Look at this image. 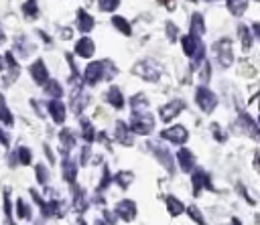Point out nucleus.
Listing matches in <instances>:
<instances>
[{"label":"nucleus","mask_w":260,"mask_h":225,"mask_svg":"<svg viewBox=\"0 0 260 225\" xmlns=\"http://www.w3.org/2000/svg\"><path fill=\"white\" fill-rule=\"evenodd\" d=\"M181 47H183V51H185V55L187 57H191L193 59V69H197V63L203 59V55H205V45L201 43V39H197V36H193V34H185V36H181Z\"/></svg>","instance_id":"f257e3e1"},{"label":"nucleus","mask_w":260,"mask_h":225,"mask_svg":"<svg viewBox=\"0 0 260 225\" xmlns=\"http://www.w3.org/2000/svg\"><path fill=\"white\" fill-rule=\"evenodd\" d=\"M128 128L134 132V134H140V136H146L154 130V118L148 114V111H132V118H130V124Z\"/></svg>","instance_id":"f03ea898"},{"label":"nucleus","mask_w":260,"mask_h":225,"mask_svg":"<svg viewBox=\"0 0 260 225\" xmlns=\"http://www.w3.org/2000/svg\"><path fill=\"white\" fill-rule=\"evenodd\" d=\"M144 148L150 152V154H154V158L173 174L175 172V162H173V156H171V152H169V148L167 146H162L160 142H154V140H148L146 144H144Z\"/></svg>","instance_id":"7ed1b4c3"},{"label":"nucleus","mask_w":260,"mask_h":225,"mask_svg":"<svg viewBox=\"0 0 260 225\" xmlns=\"http://www.w3.org/2000/svg\"><path fill=\"white\" fill-rule=\"evenodd\" d=\"M132 73L138 75V77H142V79H146V81H150V83H156L158 77H160V69H158V65H156L152 59H142V61H138V63L132 67Z\"/></svg>","instance_id":"20e7f679"},{"label":"nucleus","mask_w":260,"mask_h":225,"mask_svg":"<svg viewBox=\"0 0 260 225\" xmlns=\"http://www.w3.org/2000/svg\"><path fill=\"white\" fill-rule=\"evenodd\" d=\"M195 103L199 105L201 111L211 114V111L217 107V95H215L211 89H207L205 85H199V87L195 89Z\"/></svg>","instance_id":"39448f33"},{"label":"nucleus","mask_w":260,"mask_h":225,"mask_svg":"<svg viewBox=\"0 0 260 225\" xmlns=\"http://www.w3.org/2000/svg\"><path fill=\"white\" fill-rule=\"evenodd\" d=\"M213 51H215V57H217V63L221 67H230L234 63V51H232V41L230 39H219L215 45H213Z\"/></svg>","instance_id":"423d86ee"},{"label":"nucleus","mask_w":260,"mask_h":225,"mask_svg":"<svg viewBox=\"0 0 260 225\" xmlns=\"http://www.w3.org/2000/svg\"><path fill=\"white\" fill-rule=\"evenodd\" d=\"M102 79H106V67H104V61H93L85 67L83 71V81L87 85H95L100 83Z\"/></svg>","instance_id":"0eeeda50"},{"label":"nucleus","mask_w":260,"mask_h":225,"mask_svg":"<svg viewBox=\"0 0 260 225\" xmlns=\"http://www.w3.org/2000/svg\"><path fill=\"white\" fill-rule=\"evenodd\" d=\"M191 180H193V195H195V197L201 193V189L213 191V182H211V176H209L205 170H201V168H197V170L191 174Z\"/></svg>","instance_id":"6e6552de"},{"label":"nucleus","mask_w":260,"mask_h":225,"mask_svg":"<svg viewBox=\"0 0 260 225\" xmlns=\"http://www.w3.org/2000/svg\"><path fill=\"white\" fill-rule=\"evenodd\" d=\"M87 101H89V95L83 91L81 85H75L73 91H71V109H73V114L81 116V111L85 109Z\"/></svg>","instance_id":"1a4fd4ad"},{"label":"nucleus","mask_w":260,"mask_h":225,"mask_svg":"<svg viewBox=\"0 0 260 225\" xmlns=\"http://www.w3.org/2000/svg\"><path fill=\"white\" fill-rule=\"evenodd\" d=\"M183 107H185L183 99H173V101H169V103L158 107V116H160L162 122H171L175 116H179V111H183Z\"/></svg>","instance_id":"9d476101"},{"label":"nucleus","mask_w":260,"mask_h":225,"mask_svg":"<svg viewBox=\"0 0 260 225\" xmlns=\"http://www.w3.org/2000/svg\"><path fill=\"white\" fill-rule=\"evenodd\" d=\"M160 138H165V140H169V142H173V144H185L187 142V138H189V134H187V130L183 128V126H171V128H167V130H162L160 132Z\"/></svg>","instance_id":"9b49d317"},{"label":"nucleus","mask_w":260,"mask_h":225,"mask_svg":"<svg viewBox=\"0 0 260 225\" xmlns=\"http://www.w3.org/2000/svg\"><path fill=\"white\" fill-rule=\"evenodd\" d=\"M116 217L124 219V221H134L136 219V203L130 199H124L116 205Z\"/></svg>","instance_id":"f8f14e48"},{"label":"nucleus","mask_w":260,"mask_h":225,"mask_svg":"<svg viewBox=\"0 0 260 225\" xmlns=\"http://www.w3.org/2000/svg\"><path fill=\"white\" fill-rule=\"evenodd\" d=\"M114 140L122 146H132L134 144V138L130 134V128L126 122H116V128H114Z\"/></svg>","instance_id":"ddd939ff"},{"label":"nucleus","mask_w":260,"mask_h":225,"mask_svg":"<svg viewBox=\"0 0 260 225\" xmlns=\"http://www.w3.org/2000/svg\"><path fill=\"white\" fill-rule=\"evenodd\" d=\"M238 128L244 132V134H248L250 138H258V124L248 116V114H240L238 116Z\"/></svg>","instance_id":"4468645a"},{"label":"nucleus","mask_w":260,"mask_h":225,"mask_svg":"<svg viewBox=\"0 0 260 225\" xmlns=\"http://www.w3.org/2000/svg\"><path fill=\"white\" fill-rule=\"evenodd\" d=\"M177 162H179V168L183 172H193V166H195V156L189 148H179L177 152Z\"/></svg>","instance_id":"2eb2a0df"},{"label":"nucleus","mask_w":260,"mask_h":225,"mask_svg":"<svg viewBox=\"0 0 260 225\" xmlns=\"http://www.w3.org/2000/svg\"><path fill=\"white\" fill-rule=\"evenodd\" d=\"M28 71H30V77L35 79L37 85H45V81L49 79V71H47V67H45V63H43L41 59H37V61L28 67Z\"/></svg>","instance_id":"dca6fc26"},{"label":"nucleus","mask_w":260,"mask_h":225,"mask_svg":"<svg viewBox=\"0 0 260 225\" xmlns=\"http://www.w3.org/2000/svg\"><path fill=\"white\" fill-rule=\"evenodd\" d=\"M47 109H49V114H51V118H53V122L55 124H63L65 122V103L61 101V99H51L49 103H47Z\"/></svg>","instance_id":"f3484780"},{"label":"nucleus","mask_w":260,"mask_h":225,"mask_svg":"<svg viewBox=\"0 0 260 225\" xmlns=\"http://www.w3.org/2000/svg\"><path fill=\"white\" fill-rule=\"evenodd\" d=\"M93 51H95V45H93V41H91L89 36H81V39L75 43V55H77V57L89 59V57L93 55Z\"/></svg>","instance_id":"a211bd4d"},{"label":"nucleus","mask_w":260,"mask_h":225,"mask_svg":"<svg viewBox=\"0 0 260 225\" xmlns=\"http://www.w3.org/2000/svg\"><path fill=\"white\" fill-rule=\"evenodd\" d=\"M93 24H95V20H93V16L89 14V12H85V10H77V30L79 32H89L91 28H93Z\"/></svg>","instance_id":"6ab92c4d"},{"label":"nucleus","mask_w":260,"mask_h":225,"mask_svg":"<svg viewBox=\"0 0 260 225\" xmlns=\"http://www.w3.org/2000/svg\"><path fill=\"white\" fill-rule=\"evenodd\" d=\"M59 140H61V152L63 154H67L73 146H75V134H73V130H69V128H63L61 132H59Z\"/></svg>","instance_id":"aec40b11"},{"label":"nucleus","mask_w":260,"mask_h":225,"mask_svg":"<svg viewBox=\"0 0 260 225\" xmlns=\"http://www.w3.org/2000/svg\"><path fill=\"white\" fill-rule=\"evenodd\" d=\"M106 99H108V103H110V105H114L116 109H122V107H124V97H122V91H120V87H116V85H112V87L108 89Z\"/></svg>","instance_id":"412c9836"},{"label":"nucleus","mask_w":260,"mask_h":225,"mask_svg":"<svg viewBox=\"0 0 260 225\" xmlns=\"http://www.w3.org/2000/svg\"><path fill=\"white\" fill-rule=\"evenodd\" d=\"M63 178L67 180V182H75V178H77V162L75 160H71V158H63Z\"/></svg>","instance_id":"4be33fe9"},{"label":"nucleus","mask_w":260,"mask_h":225,"mask_svg":"<svg viewBox=\"0 0 260 225\" xmlns=\"http://www.w3.org/2000/svg\"><path fill=\"white\" fill-rule=\"evenodd\" d=\"M79 126H81V138H83L87 144L93 142V140H95V130H93L91 122H89L85 116H79Z\"/></svg>","instance_id":"5701e85b"},{"label":"nucleus","mask_w":260,"mask_h":225,"mask_svg":"<svg viewBox=\"0 0 260 225\" xmlns=\"http://www.w3.org/2000/svg\"><path fill=\"white\" fill-rule=\"evenodd\" d=\"M73 207H75V211L77 213H85V209H87V197H85V191L83 189H79V186H75L73 189Z\"/></svg>","instance_id":"b1692460"},{"label":"nucleus","mask_w":260,"mask_h":225,"mask_svg":"<svg viewBox=\"0 0 260 225\" xmlns=\"http://www.w3.org/2000/svg\"><path fill=\"white\" fill-rule=\"evenodd\" d=\"M165 203H167V211H169L171 217H177V215H181L185 211V205L177 197H173V195H167L165 197Z\"/></svg>","instance_id":"393cba45"},{"label":"nucleus","mask_w":260,"mask_h":225,"mask_svg":"<svg viewBox=\"0 0 260 225\" xmlns=\"http://www.w3.org/2000/svg\"><path fill=\"white\" fill-rule=\"evenodd\" d=\"M191 34L197 36V39H201L205 34V22H203V16L199 12H195L191 16Z\"/></svg>","instance_id":"a878e982"},{"label":"nucleus","mask_w":260,"mask_h":225,"mask_svg":"<svg viewBox=\"0 0 260 225\" xmlns=\"http://www.w3.org/2000/svg\"><path fill=\"white\" fill-rule=\"evenodd\" d=\"M45 93H47L51 99H59V97L63 95V87H61L59 81H55V79H47V81H45Z\"/></svg>","instance_id":"bb28decb"},{"label":"nucleus","mask_w":260,"mask_h":225,"mask_svg":"<svg viewBox=\"0 0 260 225\" xmlns=\"http://www.w3.org/2000/svg\"><path fill=\"white\" fill-rule=\"evenodd\" d=\"M120 189H128L130 184H132V180H134V174L130 172V170H120V172H116L114 174V178H112Z\"/></svg>","instance_id":"cd10ccee"},{"label":"nucleus","mask_w":260,"mask_h":225,"mask_svg":"<svg viewBox=\"0 0 260 225\" xmlns=\"http://www.w3.org/2000/svg\"><path fill=\"white\" fill-rule=\"evenodd\" d=\"M238 34H240V41H242V49L244 51H250L252 49V32H250V28L246 26V24H240L238 26Z\"/></svg>","instance_id":"c85d7f7f"},{"label":"nucleus","mask_w":260,"mask_h":225,"mask_svg":"<svg viewBox=\"0 0 260 225\" xmlns=\"http://www.w3.org/2000/svg\"><path fill=\"white\" fill-rule=\"evenodd\" d=\"M112 24H114L124 36H130V34H132V26H130V22H128L124 16H118V14L112 16Z\"/></svg>","instance_id":"c756f323"},{"label":"nucleus","mask_w":260,"mask_h":225,"mask_svg":"<svg viewBox=\"0 0 260 225\" xmlns=\"http://www.w3.org/2000/svg\"><path fill=\"white\" fill-rule=\"evenodd\" d=\"M130 107H132V111H142V109H146V107H148V97H146L144 93L132 95V97H130Z\"/></svg>","instance_id":"7c9ffc66"},{"label":"nucleus","mask_w":260,"mask_h":225,"mask_svg":"<svg viewBox=\"0 0 260 225\" xmlns=\"http://www.w3.org/2000/svg\"><path fill=\"white\" fill-rule=\"evenodd\" d=\"M228 10L234 14V16H242L248 8V0H228Z\"/></svg>","instance_id":"2f4dec72"},{"label":"nucleus","mask_w":260,"mask_h":225,"mask_svg":"<svg viewBox=\"0 0 260 225\" xmlns=\"http://www.w3.org/2000/svg\"><path fill=\"white\" fill-rule=\"evenodd\" d=\"M14 49H16L22 57H26V55L32 51V45L28 43V39H26L24 34H20V36H16V41H14Z\"/></svg>","instance_id":"473e14b6"},{"label":"nucleus","mask_w":260,"mask_h":225,"mask_svg":"<svg viewBox=\"0 0 260 225\" xmlns=\"http://www.w3.org/2000/svg\"><path fill=\"white\" fill-rule=\"evenodd\" d=\"M4 65L10 69V79H14V77H18V73H20V67H18V63L14 61V55L8 51L6 55H4Z\"/></svg>","instance_id":"72a5a7b5"},{"label":"nucleus","mask_w":260,"mask_h":225,"mask_svg":"<svg viewBox=\"0 0 260 225\" xmlns=\"http://www.w3.org/2000/svg\"><path fill=\"white\" fill-rule=\"evenodd\" d=\"M0 122L6 124V126H12V124H14V118H12L10 109L6 107V101H4V97H2V93H0Z\"/></svg>","instance_id":"f704fd0d"},{"label":"nucleus","mask_w":260,"mask_h":225,"mask_svg":"<svg viewBox=\"0 0 260 225\" xmlns=\"http://www.w3.org/2000/svg\"><path fill=\"white\" fill-rule=\"evenodd\" d=\"M22 14L26 16V18H37V14H39V4H37V0H26L24 4H22Z\"/></svg>","instance_id":"c9c22d12"},{"label":"nucleus","mask_w":260,"mask_h":225,"mask_svg":"<svg viewBox=\"0 0 260 225\" xmlns=\"http://www.w3.org/2000/svg\"><path fill=\"white\" fill-rule=\"evenodd\" d=\"M30 158H32V154H30V150H28L26 146L16 148V162H18V164L26 166V164H30Z\"/></svg>","instance_id":"e433bc0d"},{"label":"nucleus","mask_w":260,"mask_h":225,"mask_svg":"<svg viewBox=\"0 0 260 225\" xmlns=\"http://www.w3.org/2000/svg\"><path fill=\"white\" fill-rule=\"evenodd\" d=\"M35 172H37V180H39V184H47V180H49V172H47V166L45 164H35Z\"/></svg>","instance_id":"4c0bfd02"},{"label":"nucleus","mask_w":260,"mask_h":225,"mask_svg":"<svg viewBox=\"0 0 260 225\" xmlns=\"http://www.w3.org/2000/svg\"><path fill=\"white\" fill-rule=\"evenodd\" d=\"M98 6L104 12H114L120 6V0H98Z\"/></svg>","instance_id":"58836bf2"},{"label":"nucleus","mask_w":260,"mask_h":225,"mask_svg":"<svg viewBox=\"0 0 260 225\" xmlns=\"http://www.w3.org/2000/svg\"><path fill=\"white\" fill-rule=\"evenodd\" d=\"M110 182H112L110 170H108V166H104V170H102V178H100V184H98V189H95V191H106V189L110 186Z\"/></svg>","instance_id":"ea45409f"},{"label":"nucleus","mask_w":260,"mask_h":225,"mask_svg":"<svg viewBox=\"0 0 260 225\" xmlns=\"http://www.w3.org/2000/svg\"><path fill=\"white\" fill-rule=\"evenodd\" d=\"M187 213H189V217L197 223V225H205V219H203V215H201V211L195 207V205H191V207H187Z\"/></svg>","instance_id":"a19ab883"},{"label":"nucleus","mask_w":260,"mask_h":225,"mask_svg":"<svg viewBox=\"0 0 260 225\" xmlns=\"http://www.w3.org/2000/svg\"><path fill=\"white\" fill-rule=\"evenodd\" d=\"M16 213H18L20 219H28L30 217V211H28V207H26V203L22 199H16Z\"/></svg>","instance_id":"79ce46f5"},{"label":"nucleus","mask_w":260,"mask_h":225,"mask_svg":"<svg viewBox=\"0 0 260 225\" xmlns=\"http://www.w3.org/2000/svg\"><path fill=\"white\" fill-rule=\"evenodd\" d=\"M209 75H211V65L209 63H203V67H201V75H199V83H207L209 81Z\"/></svg>","instance_id":"37998d69"},{"label":"nucleus","mask_w":260,"mask_h":225,"mask_svg":"<svg viewBox=\"0 0 260 225\" xmlns=\"http://www.w3.org/2000/svg\"><path fill=\"white\" fill-rule=\"evenodd\" d=\"M167 36H169V41H177L179 39V28L173 22H167Z\"/></svg>","instance_id":"c03bdc74"},{"label":"nucleus","mask_w":260,"mask_h":225,"mask_svg":"<svg viewBox=\"0 0 260 225\" xmlns=\"http://www.w3.org/2000/svg\"><path fill=\"white\" fill-rule=\"evenodd\" d=\"M211 134L215 136V140L217 142H225V134H221V128H219V124H211Z\"/></svg>","instance_id":"a18cd8bd"},{"label":"nucleus","mask_w":260,"mask_h":225,"mask_svg":"<svg viewBox=\"0 0 260 225\" xmlns=\"http://www.w3.org/2000/svg\"><path fill=\"white\" fill-rule=\"evenodd\" d=\"M89 156H91V148H89V146H83V148H81V152H79V162H81V166H85V164H87Z\"/></svg>","instance_id":"49530a36"},{"label":"nucleus","mask_w":260,"mask_h":225,"mask_svg":"<svg viewBox=\"0 0 260 225\" xmlns=\"http://www.w3.org/2000/svg\"><path fill=\"white\" fill-rule=\"evenodd\" d=\"M4 215H6V217L12 215V207H10V191H8V189L4 191Z\"/></svg>","instance_id":"de8ad7c7"},{"label":"nucleus","mask_w":260,"mask_h":225,"mask_svg":"<svg viewBox=\"0 0 260 225\" xmlns=\"http://www.w3.org/2000/svg\"><path fill=\"white\" fill-rule=\"evenodd\" d=\"M116 221H118L116 213H112V211H104V223H106V225H116Z\"/></svg>","instance_id":"09e8293b"},{"label":"nucleus","mask_w":260,"mask_h":225,"mask_svg":"<svg viewBox=\"0 0 260 225\" xmlns=\"http://www.w3.org/2000/svg\"><path fill=\"white\" fill-rule=\"evenodd\" d=\"M238 193H240V195H242V197H244V199H246L250 205H254V199H250V197H248V193H246V189H244L242 184H238Z\"/></svg>","instance_id":"8fccbe9b"},{"label":"nucleus","mask_w":260,"mask_h":225,"mask_svg":"<svg viewBox=\"0 0 260 225\" xmlns=\"http://www.w3.org/2000/svg\"><path fill=\"white\" fill-rule=\"evenodd\" d=\"M252 36H256V39L260 36V24H258V22L252 24Z\"/></svg>","instance_id":"3c124183"},{"label":"nucleus","mask_w":260,"mask_h":225,"mask_svg":"<svg viewBox=\"0 0 260 225\" xmlns=\"http://www.w3.org/2000/svg\"><path fill=\"white\" fill-rule=\"evenodd\" d=\"M0 144H2V146H8V136H6L4 130H0Z\"/></svg>","instance_id":"603ef678"},{"label":"nucleus","mask_w":260,"mask_h":225,"mask_svg":"<svg viewBox=\"0 0 260 225\" xmlns=\"http://www.w3.org/2000/svg\"><path fill=\"white\" fill-rule=\"evenodd\" d=\"M61 39H71V28H61Z\"/></svg>","instance_id":"864d4df0"},{"label":"nucleus","mask_w":260,"mask_h":225,"mask_svg":"<svg viewBox=\"0 0 260 225\" xmlns=\"http://www.w3.org/2000/svg\"><path fill=\"white\" fill-rule=\"evenodd\" d=\"M45 154H47V158H49V164H53L55 158H53V152H51V148H49L47 144H45Z\"/></svg>","instance_id":"5fc2aeb1"},{"label":"nucleus","mask_w":260,"mask_h":225,"mask_svg":"<svg viewBox=\"0 0 260 225\" xmlns=\"http://www.w3.org/2000/svg\"><path fill=\"white\" fill-rule=\"evenodd\" d=\"M37 34H41V39H43V41H45V43H49V45H51V36H47V34H45V32H43V30H39V32H37Z\"/></svg>","instance_id":"6e6d98bb"},{"label":"nucleus","mask_w":260,"mask_h":225,"mask_svg":"<svg viewBox=\"0 0 260 225\" xmlns=\"http://www.w3.org/2000/svg\"><path fill=\"white\" fill-rule=\"evenodd\" d=\"M232 225H242V223H240V219H238V217H232Z\"/></svg>","instance_id":"4d7b16f0"},{"label":"nucleus","mask_w":260,"mask_h":225,"mask_svg":"<svg viewBox=\"0 0 260 225\" xmlns=\"http://www.w3.org/2000/svg\"><path fill=\"white\" fill-rule=\"evenodd\" d=\"M95 225H106V223H104V219H95Z\"/></svg>","instance_id":"13d9d810"},{"label":"nucleus","mask_w":260,"mask_h":225,"mask_svg":"<svg viewBox=\"0 0 260 225\" xmlns=\"http://www.w3.org/2000/svg\"><path fill=\"white\" fill-rule=\"evenodd\" d=\"M2 69H4V59L0 57V71H2Z\"/></svg>","instance_id":"bf43d9fd"},{"label":"nucleus","mask_w":260,"mask_h":225,"mask_svg":"<svg viewBox=\"0 0 260 225\" xmlns=\"http://www.w3.org/2000/svg\"><path fill=\"white\" fill-rule=\"evenodd\" d=\"M77 225H85V221H83V219H79V221H77Z\"/></svg>","instance_id":"052dcab7"},{"label":"nucleus","mask_w":260,"mask_h":225,"mask_svg":"<svg viewBox=\"0 0 260 225\" xmlns=\"http://www.w3.org/2000/svg\"><path fill=\"white\" fill-rule=\"evenodd\" d=\"M4 41V34H2V28H0V43Z\"/></svg>","instance_id":"680f3d73"},{"label":"nucleus","mask_w":260,"mask_h":225,"mask_svg":"<svg viewBox=\"0 0 260 225\" xmlns=\"http://www.w3.org/2000/svg\"><path fill=\"white\" fill-rule=\"evenodd\" d=\"M158 2H160V4H169L171 0H158Z\"/></svg>","instance_id":"e2e57ef3"},{"label":"nucleus","mask_w":260,"mask_h":225,"mask_svg":"<svg viewBox=\"0 0 260 225\" xmlns=\"http://www.w3.org/2000/svg\"><path fill=\"white\" fill-rule=\"evenodd\" d=\"M205 2H215V0H205Z\"/></svg>","instance_id":"0e129e2a"},{"label":"nucleus","mask_w":260,"mask_h":225,"mask_svg":"<svg viewBox=\"0 0 260 225\" xmlns=\"http://www.w3.org/2000/svg\"><path fill=\"white\" fill-rule=\"evenodd\" d=\"M10 225H14V223H10Z\"/></svg>","instance_id":"69168bd1"}]
</instances>
